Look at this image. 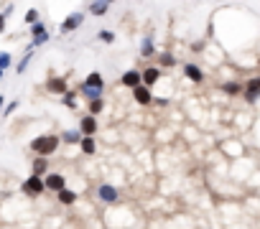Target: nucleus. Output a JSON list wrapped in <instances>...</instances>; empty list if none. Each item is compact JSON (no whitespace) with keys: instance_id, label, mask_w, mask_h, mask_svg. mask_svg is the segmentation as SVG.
Segmentation results:
<instances>
[{"instance_id":"1","label":"nucleus","mask_w":260,"mask_h":229,"mask_svg":"<svg viewBox=\"0 0 260 229\" xmlns=\"http://www.w3.org/2000/svg\"><path fill=\"white\" fill-rule=\"evenodd\" d=\"M31 148L39 155H51L56 148H59V137L56 135H41V137H36V140L31 143Z\"/></svg>"},{"instance_id":"2","label":"nucleus","mask_w":260,"mask_h":229,"mask_svg":"<svg viewBox=\"0 0 260 229\" xmlns=\"http://www.w3.org/2000/svg\"><path fill=\"white\" fill-rule=\"evenodd\" d=\"M23 191H26V193H31V196H39V193L43 191V178L33 173V176L23 183Z\"/></svg>"},{"instance_id":"3","label":"nucleus","mask_w":260,"mask_h":229,"mask_svg":"<svg viewBox=\"0 0 260 229\" xmlns=\"http://www.w3.org/2000/svg\"><path fill=\"white\" fill-rule=\"evenodd\" d=\"M82 23H84V16H82V13H72L69 18L61 23V33H72V31H77L79 26H82Z\"/></svg>"},{"instance_id":"4","label":"nucleus","mask_w":260,"mask_h":229,"mask_svg":"<svg viewBox=\"0 0 260 229\" xmlns=\"http://www.w3.org/2000/svg\"><path fill=\"white\" fill-rule=\"evenodd\" d=\"M97 196L102 199L105 204H112V201H118V189L110 186V183H102V186L97 189Z\"/></svg>"},{"instance_id":"5","label":"nucleus","mask_w":260,"mask_h":229,"mask_svg":"<svg viewBox=\"0 0 260 229\" xmlns=\"http://www.w3.org/2000/svg\"><path fill=\"white\" fill-rule=\"evenodd\" d=\"M133 97H135V102H138V105H148V102L153 99L151 89L145 87V84H138V87H133Z\"/></svg>"},{"instance_id":"6","label":"nucleus","mask_w":260,"mask_h":229,"mask_svg":"<svg viewBox=\"0 0 260 229\" xmlns=\"http://www.w3.org/2000/svg\"><path fill=\"white\" fill-rule=\"evenodd\" d=\"M64 176L61 173H49L46 178H43V189H51V191H59V189H64Z\"/></svg>"},{"instance_id":"7","label":"nucleus","mask_w":260,"mask_h":229,"mask_svg":"<svg viewBox=\"0 0 260 229\" xmlns=\"http://www.w3.org/2000/svg\"><path fill=\"white\" fill-rule=\"evenodd\" d=\"M79 133H82V135H95V133H97V120H95V114H89V117H82Z\"/></svg>"},{"instance_id":"8","label":"nucleus","mask_w":260,"mask_h":229,"mask_svg":"<svg viewBox=\"0 0 260 229\" xmlns=\"http://www.w3.org/2000/svg\"><path fill=\"white\" fill-rule=\"evenodd\" d=\"M158 76H161V72H158L156 66H151V69H145V72L140 74V84L151 87V84H156V82H158Z\"/></svg>"},{"instance_id":"9","label":"nucleus","mask_w":260,"mask_h":229,"mask_svg":"<svg viewBox=\"0 0 260 229\" xmlns=\"http://www.w3.org/2000/svg\"><path fill=\"white\" fill-rule=\"evenodd\" d=\"M258 92H260V79H258V76H253L250 82H247L245 99H247V102H255V99H258Z\"/></svg>"},{"instance_id":"10","label":"nucleus","mask_w":260,"mask_h":229,"mask_svg":"<svg viewBox=\"0 0 260 229\" xmlns=\"http://www.w3.org/2000/svg\"><path fill=\"white\" fill-rule=\"evenodd\" d=\"M184 74H186V79H191V82H201V79H204L201 69L194 66V64H186V66H184Z\"/></svg>"},{"instance_id":"11","label":"nucleus","mask_w":260,"mask_h":229,"mask_svg":"<svg viewBox=\"0 0 260 229\" xmlns=\"http://www.w3.org/2000/svg\"><path fill=\"white\" fill-rule=\"evenodd\" d=\"M122 84H125V87H138L140 84V74L138 72H135V69H130V72H125V74H122Z\"/></svg>"},{"instance_id":"12","label":"nucleus","mask_w":260,"mask_h":229,"mask_svg":"<svg viewBox=\"0 0 260 229\" xmlns=\"http://www.w3.org/2000/svg\"><path fill=\"white\" fill-rule=\"evenodd\" d=\"M84 84H87V87H95V89H100V92H102V87H105V82H102V76H100V72H92V74H87Z\"/></svg>"},{"instance_id":"13","label":"nucleus","mask_w":260,"mask_h":229,"mask_svg":"<svg viewBox=\"0 0 260 229\" xmlns=\"http://www.w3.org/2000/svg\"><path fill=\"white\" fill-rule=\"evenodd\" d=\"M79 145H82V153H84V155H92V153H95V137H92V135H82Z\"/></svg>"},{"instance_id":"14","label":"nucleus","mask_w":260,"mask_h":229,"mask_svg":"<svg viewBox=\"0 0 260 229\" xmlns=\"http://www.w3.org/2000/svg\"><path fill=\"white\" fill-rule=\"evenodd\" d=\"M46 89H49V92H56V95H61V92H66V82H64V79H49Z\"/></svg>"},{"instance_id":"15","label":"nucleus","mask_w":260,"mask_h":229,"mask_svg":"<svg viewBox=\"0 0 260 229\" xmlns=\"http://www.w3.org/2000/svg\"><path fill=\"white\" fill-rule=\"evenodd\" d=\"M56 193H59V201H61V204H74V201H77V193H74V191H69L66 186H64V189H59Z\"/></svg>"},{"instance_id":"16","label":"nucleus","mask_w":260,"mask_h":229,"mask_svg":"<svg viewBox=\"0 0 260 229\" xmlns=\"http://www.w3.org/2000/svg\"><path fill=\"white\" fill-rule=\"evenodd\" d=\"M107 5H110L107 0H95L89 10H92V16H105V13H107Z\"/></svg>"},{"instance_id":"17","label":"nucleus","mask_w":260,"mask_h":229,"mask_svg":"<svg viewBox=\"0 0 260 229\" xmlns=\"http://www.w3.org/2000/svg\"><path fill=\"white\" fill-rule=\"evenodd\" d=\"M140 54H143V56H153V38H151V36H145V38H143Z\"/></svg>"},{"instance_id":"18","label":"nucleus","mask_w":260,"mask_h":229,"mask_svg":"<svg viewBox=\"0 0 260 229\" xmlns=\"http://www.w3.org/2000/svg\"><path fill=\"white\" fill-rule=\"evenodd\" d=\"M61 137L66 143H79V140H82V133H79V130H66Z\"/></svg>"},{"instance_id":"19","label":"nucleus","mask_w":260,"mask_h":229,"mask_svg":"<svg viewBox=\"0 0 260 229\" xmlns=\"http://www.w3.org/2000/svg\"><path fill=\"white\" fill-rule=\"evenodd\" d=\"M105 107V102L100 99V97H95V99H89V114H97L100 110Z\"/></svg>"},{"instance_id":"20","label":"nucleus","mask_w":260,"mask_h":229,"mask_svg":"<svg viewBox=\"0 0 260 229\" xmlns=\"http://www.w3.org/2000/svg\"><path fill=\"white\" fill-rule=\"evenodd\" d=\"M82 95L87 97V99H95V97H100L102 92L100 89H95V87H87V84H82Z\"/></svg>"},{"instance_id":"21","label":"nucleus","mask_w":260,"mask_h":229,"mask_svg":"<svg viewBox=\"0 0 260 229\" xmlns=\"http://www.w3.org/2000/svg\"><path fill=\"white\" fill-rule=\"evenodd\" d=\"M43 171H46V158H39V160H33V173L41 176Z\"/></svg>"},{"instance_id":"22","label":"nucleus","mask_w":260,"mask_h":229,"mask_svg":"<svg viewBox=\"0 0 260 229\" xmlns=\"http://www.w3.org/2000/svg\"><path fill=\"white\" fill-rule=\"evenodd\" d=\"M31 51H33V46H31V49H28V54L23 56V59H20V64H18V69H16V72H18V74H23V72H26V66H28V61H31Z\"/></svg>"},{"instance_id":"23","label":"nucleus","mask_w":260,"mask_h":229,"mask_svg":"<svg viewBox=\"0 0 260 229\" xmlns=\"http://www.w3.org/2000/svg\"><path fill=\"white\" fill-rule=\"evenodd\" d=\"M49 41V33L43 31V33H39V36H33V41H31V46H41V43H46Z\"/></svg>"},{"instance_id":"24","label":"nucleus","mask_w":260,"mask_h":229,"mask_svg":"<svg viewBox=\"0 0 260 229\" xmlns=\"http://www.w3.org/2000/svg\"><path fill=\"white\" fill-rule=\"evenodd\" d=\"M222 89L227 92V95H240V84H235V82H227Z\"/></svg>"},{"instance_id":"25","label":"nucleus","mask_w":260,"mask_h":229,"mask_svg":"<svg viewBox=\"0 0 260 229\" xmlns=\"http://www.w3.org/2000/svg\"><path fill=\"white\" fill-rule=\"evenodd\" d=\"M74 97H77L74 92H66V99H64V105L69 107V110H77V102H74Z\"/></svg>"},{"instance_id":"26","label":"nucleus","mask_w":260,"mask_h":229,"mask_svg":"<svg viewBox=\"0 0 260 229\" xmlns=\"http://www.w3.org/2000/svg\"><path fill=\"white\" fill-rule=\"evenodd\" d=\"M100 41L112 43V41H115V33H112V31H100Z\"/></svg>"},{"instance_id":"27","label":"nucleus","mask_w":260,"mask_h":229,"mask_svg":"<svg viewBox=\"0 0 260 229\" xmlns=\"http://www.w3.org/2000/svg\"><path fill=\"white\" fill-rule=\"evenodd\" d=\"M43 31H46V28H43V23H41V20L31 23V33H33V36H39V33H43Z\"/></svg>"},{"instance_id":"28","label":"nucleus","mask_w":260,"mask_h":229,"mask_svg":"<svg viewBox=\"0 0 260 229\" xmlns=\"http://www.w3.org/2000/svg\"><path fill=\"white\" fill-rule=\"evenodd\" d=\"M8 66H10V54H5V51H3V54H0V69L5 72Z\"/></svg>"},{"instance_id":"29","label":"nucleus","mask_w":260,"mask_h":229,"mask_svg":"<svg viewBox=\"0 0 260 229\" xmlns=\"http://www.w3.org/2000/svg\"><path fill=\"white\" fill-rule=\"evenodd\" d=\"M39 20V10L36 8H31L28 13H26V23H36Z\"/></svg>"},{"instance_id":"30","label":"nucleus","mask_w":260,"mask_h":229,"mask_svg":"<svg viewBox=\"0 0 260 229\" xmlns=\"http://www.w3.org/2000/svg\"><path fill=\"white\" fill-rule=\"evenodd\" d=\"M161 64L163 66H174V56L171 54H161Z\"/></svg>"},{"instance_id":"31","label":"nucleus","mask_w":260,"mask_h":229,"mask_svg":"<svg viewBox=\"0 0 260 229\" xmlns=\"http://www.w3.org/2000/svg\"><path fill=\"white\" fill-rule=\"evenodd\" d=\"M16 107H18V102H10V105H8V107H5V112H3V114H10V112H13V110H16Z\"/></svg>"},{"instance_id":"32","label":"nucleus","mask_w":260,"mask_h":229,"mask_svg":"<svg viewBox=\"0 0 260 229\" xmlns=\"http://www.w3.org/2000/svg\"><path fill=\"white\" fill-rule=\"evenodd\" d=\"M3 31H5V16L0 13V33H3Z\"/></svg>"},{"instance_id":"33","label":"nucleus","mask_w":260,"mask_h":229,"mask_svg":"<svg viewBox=\"0 0 260 229\" xmlns=\"http://www.w3.org/2000/svg\"><path fill=\"white\" fill-rule=\"evenodd\" d=\"M3 105H5V97H0V112H3Z\"/></svg>"},{"instance_id":"34","label":"nucleus","mask_w":260,"mask_h":229,"mask_svg":"<svg viewBox=\"0 0 260 229\" xmlns=\"http://www.w3.org/2000/svg\"><path fill=\"white\" fill-rule=\"evenodd\" d=\"M0 79H3V69H0Z\"/></svg>"},{"instance_id":"35","label":"nucleus","mask_w":260,"mask_h":229,"mask_svg":"<svg viewBox=\"0 0 260 229\" xmlns=\"http://www.w3.org/2000/svg\"><path fill=\"white\" fill-rule=\"evenodd\" d=\"M107 3H115V0H107Z\"/></svg>"}]
</instances>
